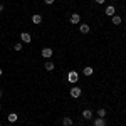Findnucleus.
Listing matches in <instances>:
<instances>
[{
	"label": "nucleus",
	"mask_w": 126,
	"mask_h": 126,
	"mask_svg": "<svg viewBox=\"0 0 126 126\" xmlns=\"http://www.w3.org/2000/svg\"><path fill=\"white\" fill-rule=\"evenodd\" d=\"M125 19H126V15H125Z\"/></svg>",
	"instance_id": "nucleus-25"
},
{
	"label": "nucleus",
	"mask_w": 126,
	"mask_h": 126,
	"mask_svg": "<svg viewBox=\"0 0 126 126\" xmlns=\"http://www.w3.org/2000/svg\"><path fill=\"white\" fill-rule=\"evenodd\" d=\"M0 111H2V106H0Z\"/></svg>",
	"instance_id": "nucleus-23"
},
{
	"label": "nucleus",
	"mask_w": 126,
	"mask_h": 126,
	"mask_svg": "<svg viewBox=\"0 0 126 126\" xmlns=\"http://www.w3.org/2000/svg\"><path fill=\"white\" fill-rule=\"evenodd\" d=\"M46 3H47V5H52V3H54V0H46Z\"/></svg>",
	"instance_id": "nucleus-18"
},
{
	"label": "nucleus",
	"mask_w": 126,
	"mask_h": 126,
	"mask_svg": "<svg viewBox=\"0 0 126 126\" xmlns=\"http://www.w3.org/2000/svg\"><path fill=\"white\" fill-rule=\"evenodd\" d=\"M40 22H42V15H40V14H34V15H32V24L39 25Z\"/></svg>",
	"instance_id": "nucleus-6"
},
{
	"label": "nucleus",
	"mask_w": 126,
	"mask_h": 126,
	"mask_svg": "<svg viewBox=\"0 0 126 126\" xmlns=\"http://www.w3.org/2000/svg\"><path fill=\"white\" fill-rule=\"evenodd\" d=\"M82 118H84V119H91V118H93V111H91V109H84V111H82Z\"/></svg>",
	"instance_id": "nucleus-11"
},
{
	"label": "nucleus",
	"mask_w": 126,
	"mask_h": 126,
	"mask_svg": "<svg viewBox=\"0 0 126 126\" xmlns=\"http://www.w3.org/2000/svg\"><path fill=\"white\" fill-rule=\"evenodd\" d=\"M94 126H106V119L104 118H96L94 119Z\"/></svg>",
	"instance_id": "nucleus-9"
},
{
	"label": "nucleus",
	"mask_w": 126,
	"mask_h": 126,
	"mask_svg": "<svg viewBox=\"0 0 126 126\" xmlns=\"http://www.w3.org/2000/svg\"><path fill=\"white\" fill-rule=\"evenodd\" d=\"M104 14H106L108 17H113V15L116 14V9H114V5H108L106 9H104Z\"/></svg>",
	"instance_id": "nucleus-4"
},
{
	"label": "nucleus",
	"mask_w": 126,
	"mask_h": 126,
	"mask_svg": "<svg viewBox=\"0 0 126 126\" xmlns=\"http://www.w3.org/2000/svg\"><path fill=\"white\" fill-rule=\"evenodd\" d=\"M9 126H12V125H9Z\"/></svg>",
	"instance_id": "nucleus-26"
},
{
	"label": "nucleus",
	"mask_w": 126,
	"mask_h": 126,
	"mask_svg": "<svg viewBox=\"0 0 126 126\" xmlns=\"http://www.w3.org/2000/svg\"><path fill=\"white\" fill-rule=\"evenodd\" d=\"M52 54H54V50H52L50 47H44V49H42V52H40V56H42L44 59L52 57Z\"/></svg>",
	"instance_id": "nucleus-2"
},
{
	"label": "nucleus",
	"mask_w": 126,
	"mask_h": 126,
	"mask_svg": "<svg viewBox=\"0 0 126 126\" xmlns=\"http://www.w3.org/2000/svg\"><path fill=\"white\" fill-rule=\"evenodd\" d=\"M93 72H94V71H93V67H89V66H86V67L82 69V74H84V76H93Z\"/></svg>",
	"instance_id": "nucleus-12"
},
{
	"label": "nucleus",
	"mask_w": 126,
	"mask_h": 126,
	"mask_svg": "<svg viewBox=\"0 0 126 126\" xmlns=\"http://www.w3.org/2000/svg\"><path fill=\"white\" fill-rule=\"evenodd\" d=\"M94 2H96V3H104L106 0H94Z\"/></svg>",
	"instance_id": "nucleus-20"
},
{
	"label": "nucleus",
	"mask_w": 126,
	"mask_h": 126,
	"mask_svg": "<svg viewBox=\"0 0 126 126\" xmlns=\"http://www.w3.org/2000/svg\"><path fill=\"white\" fill-rule=\"evenodd\" d=\"M44 67L47 69V71H54V62H50V61H47V62L44 64Z\"/></svg>",
	"instance_id": "nucleus-16"
},
{
	"label": "nucleus",
	"mask_w": 126,
	"mask_h": 126,
	"mask_svg": "<svg viewBox=\"0 0 126 126\" xmlns=\"http://www.w3.org/2000/svg\"><path fill=\"white\" fill-rule=\"evenodd\" d=\"M111 20H113V24H114V25H119V24H121V17H119V15H116V14L111 17Z\"/></svg>",
	"instance_id": "nucleus-14"
},
{
	"label": "nucleus",
	"mask_w": 126,
	"mask_h": 126,
	"mask_svg": "<svg viewBox=\"0 0 126 126\" xmlns=\"http://www.w3.org/2000/svg\"><path fill=\"white\" fill-rule=\"evenodd\" d=\"M7 119H9L10 125H14V123H15L17 119H19V116H17V113H10L9 116H7Z\"/></svg>",
	"instance_id": "nucleus-7"
},
{
	"label": "nucleus",
	"mask_w": 126,
	"mask_h": 126,
	"mask_svg": "<svg viewBox=\"0 0 126 126\" xmlns=\"http://www.w3.org/2000/svg\"><path fill=\"white\" fill-rule=\"evenodd\" d=\"M14 49H15V50H22V42H17V44H14Z\"/></svg>",
	"instance_id": "nucleus-17"
},
{
	"label": "nucleus",
	"mask_w": 126,
	"mask_h": 126,
	"mask_svg": "<svg viewBox=\"0 0 126 126\" xmlns=\"http://www.w3.org/2000/svg\"><path fill=\"white\" fill-rule=\"evenodd\" d=\"M69 93H71V96H72V97H81V87L74 86L71 91H69Z\"/></svg>",
	"instance_id": "nucleus-5"
},
{
	"label": "nucleus",
	"mask_w": 126,
	"mask_h": 126,
	"mask_svg": "<svg viewBox=\"0 0 126 126\" xmlns=\"http://www.w3.org/2000/svg\"><path fill=\"white\" fill-rule=\"evenodd\" d=\"M2 74H3V71H2V69H0V76H2Z\"/></svg>",
	"instance_id": "nucleus-21"
},
{
	"label": "nucleus",
	"mask_w": 126,
	"mask_h": 126,
	"mask_svg": "<svg viewBox=\"0 0 126 126\" xmlns=\"http://www.w3.org/2000/svg\"><path fill=\"white\" fill-rule=\"evenodd\" d=\"M67 81H69V82H72V84L78 82V81H79V74L76 72V71H71V72L67 74Z\"/></svg>",
	"instance_id": "nucleus-1"
},
{
	"label": "nucleus",
	"mask_w": 126,
	"mask_h": 126,
	"mask_svg": "<svg viewBox=\"0 0 126 126\" xmlns=\"http://www.w3.org/2000/svg\"><path fill=\"white\" fill-rule=\"evenodd\" d=\"M20 40H22V44H29L30 40H32V37H30L29 32H22L20 34Z\"/></svg>",
	"instance_id": "nucleus-3"
},
{
	"label": "nucleus",
	"mask_w": 126,
	"mask_h": 126,
	"mask_svg": "<svg viewBox=\"0 0 126 126\" xmlns=\"http://www.w3.org/2000/svg\"><path fill=\"white\" fill-rule=\"evenodd\" d=\"M0 126H2V123H0Z\"/></svg>",
	"instance_id": "nucleus-24"
},
{
	"label": "nucleus",
	"mask_w": 126,
	"mask_h": 126,
	"mask_svg": "<svg viewBox=\"0 0 126 126\" xmlns=\"http://www.w3.org/2000/svg\"><path fill=\"white\" fill-rule=\"evenodd\" d=\"M3 9H5V7H3V3H0V14L3 12Z\"/></svg>",
	"instance_id": "nucleus-19"
},
{
	"label": "nucleus",
	"mask_w": 126,
	"mask_h": 126,
	"mask_svg": "<svg viewBox=\"0 0 126 126\" xmlns=\"http://www.w3.org/2000/svg\"><path fill=\"white\" fill-rule=\"evenodd\" d=\"M72 123H74V121H72V119H71V118H62V125L64 126H72Z\"/></svg>",
	"instance_id": "nucleus-13"
},
{
	"label": "nucleus",
	"mask_w": 126,
	"mask_h": 126,
	"mask_svg": "<svg viewBox=\"0 0 126 126\" xmlns=\"http://www.w3.org/2000/svg\"><path fill=\"white\" fill-rule=\"evenodd\" d=\"M79 30H81V34H89V25H87V24H81V25H79Z\"/></svg>",
	"instance_id": "nucleus-10"
},
{
	"label": "nucleus",
	"mask_w": 126,
	"mask_h": 126,
	"mask_svg": "<svg viewBox=\"0 0 126 126\" xmlns=\"http://www.w3.org/2000/svg\"><path fill=\"white\" fill-rule=\"evenodd\" d=\"M69 20H71V24H79V22H81V15H79V14H72Z\"/></svg>",
	"instance_id": "nucleus-8"
},
{
	"label": "nucleus",
	"mask_w": 126,
	"mask_h": 126,
	"mask_svg": "<svg viewBox=\"0 0 126 126\" xmlns=\"http://www.w3.org/2000/svg\"><path fill=\"white\" fill-rule=\"evenodd\" d=\"M96 114H97V118H106V109L104 108H99Z\"/></svg>",
	"instance_id": "nucleus-15"
},
{
	"label": "nucleus",
	"mask_w": 126,
	"mask_h": 126,
	"mask_svg": "<svg viewBox=\"0 0 126 126\" xmlns=\"http://www.w3.org/2000/svg\"><path fill=\"white\" fill-rule=\"evenodd\" d=\"M0 97H2V89H0Z\"/></svg>",
	"instance_id": "nucleus-22"
}]
</instances>
